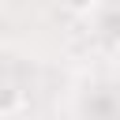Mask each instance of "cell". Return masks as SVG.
Wrapping results in <instances>:
<instances>
[{
  "label": "cell",
  "instance_id": "6da1fadb",
  "mask_svg": "<svg viewBox=\"0 0 120 120\" xmlns=\"http://www.w3.org/2000/svg\"><path fill=\"white\" fill-rule=\"evenodd\" d=\"M26 109H30V94H26L19 82L0 79V120H15V116H22Z\"/></svg>",
  "mask_w": 120,
  "mask_h": 120
},
{
  "label": "cell",
  "instance_id": "7a4b0ae2",
  "mask_svg": "<svg viewBox=\"0 0 120 120\" xmlns=\"http://www.w3.org/2000/svg\"><path fill=\"white\" fill-rule=\"evenodd\" d=\"M60 4H64L68 11H75V15H90V11H94L101 0H60Z\"/></svg>",
  "mask_w": 120,
  "mask_h": 120
}]
</instances>
